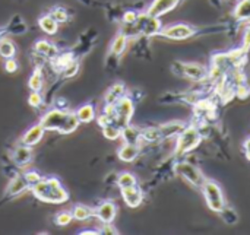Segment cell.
Wrapping results in <instances>:
<instances>
[{
	"mask_svg": "<svg viewBox=\"0 0 250 235\" xmlns=\"http://www.w3.org/2000/svg\"><path fill=\"white\" fill-rule=\"evenodd\" d=\"M176 171H177L180 176H183L188 181H190L192 184H195V186H198V187H201V186L205 184V183H204V176H202L193 165H190V164L180 162V164L176 165Z\"/></svg>",
	"mask_w": 250,
	"mask_h": 235,
	"instance_id": "cell-5",
	"label": "cell"
},
{
	"mask_svg": "<svg viewBox=\"0 0 250 235\" xmlns=\"http://www.w3.org/2000/svg\"><path fill=\"white\" fill-rule=\"evenodd\" d=\"M236 15H237V18H240V19H248V18H250V0H243V1L237 6Z\"/></svg>",
	"mask_w": 250,
	"mask_h": 235,
	"instance_id": "cell-31",
	"label": "cell"
},
{
	"mask_svg": "<svg viewBox=\"0 0 250 235\" xmlns=\"http://www.w3.org/2000/svg\"><path fill=\"white\" fill-rule=\"evenodd\" d=\"M177 3H179V0H154V3L149 6L146 13L154 18H158V16L167 13L168 10L174 9Z\"/></svg>",
	"mask_w": 250,
	"mask_h": 235,
	"instance_id": "cell-10",
	"label": "cell"
},
{
	"mask_svg": "<svg viewBox=\"0 0 250 235\" xmlns=\"http://www.w3.org/2000/svg\"><path fill=\"white\" fill-rule=\"evenodd\" d=\"M38 25H40V28H41L45 34H48V35H54V34L57 32V29H59V23L53 19V16H51L50 13L40 16Z\"/></svg>",
	"mask_w": 250,
	"mask_h": 235,
	"instance_id": "cell-19",
	"label": "cell"
},
{
	"mask_svg": "<svg viewBox=\"0 0 250 235\" xmlns=\"http://www.w3.org/2000/svg\"><path fill=\"white\" fill-rule=\"evenodd\" d=\"M199 142V133L196 129L190 127V129H186L179 142H177V148H176V154L177 155H182V154H186L188 151H190L192 148H195Z\"/></svg>",
	"mask_w": 250,
	"mask_h": 235,
	"instance_id": "cell-4",
	"label": "cell"
},
{
	"mask_svg": "<svg viewBox=\"0 0 250 235\" xmlns=\"http://www.w3.org/2000/svg\"><path fill=\"white\" fill-rule=\"evenodd\" d=\"M204 192L208 206L215 212H221V209L224 208V200L220 187L215 183H207L204 184Z\"/></svg>",
	"mask_w": 250,
	"mask_h": 235,
	"instance_id": "cell-3",
	"label": "cell"
},
{
	"mask_svg": "<svg viewBox=\"0 0 250 235\" xmlns=\"http://www.w3.org/2000/svg\"><path fill=\"white\" fill-rule=\"evenodd\" d=\"M122 137H123V140L126 143H132V145H136V146H139L141 140H144L142 132H139L138 129L129 126V124L122 129Z\"/></svg>",
	"mask_w": 250,
	"mask_h": 235,
	"instance_id": "cell-17",
	"label": "cell"
},
{
	"mask_svg": "<svg viewBox=\"0 0 250 235\" xmlns=\"http://www.w3.org/2000/svg\"><path fill=\"white\" fill-rule=\"evenodd\" d=\"M103 129V135L105 139L108 140H116L122 136V129L116 124V123H108L105 126L101 127Z\"/></svg>",
	"mask_w": 250,
	"mask_h": 235,
	"instance_id": "cell-26",
	"label": "cell"
},
{
	"mask_svg": "<svg viewBox=\"0 0 250 235\" xmlns=\"http://www.w3.org/2000/svg\"><path fill=\"white\" fill-rule=\"evenodd\" d=\"M23 176V178L26 180V183H28V186L31 187V186H34L35 183H38L42 177L40 176V173H37V171H28V173H25V174H22Z\"/></svg>",
	"mask_w": 250,
	"mask_h": 235,
	"instance_id": "cell-33",
	"label": "cell"
},
{
	"mask_svg": "<svg viewBox=\"0 0 250 235\" xmlns=\"http://www.w3.org/2000/svg\"><path fill=\"white\" fill-rule=\"evenodd\" d=\"M158 130V136H160V140L163 139H167V137H171V136H176L179 133L183 132V124L179 123V121H173V123H167V124H163L160 127H157Z\"/></svg>",
	"mask_w": 250,
	"mask_h": 235,
	"instance_id": "cell-15",
	"label": "cell"
},
{
	"mask_svg": "<svg viewBox=\"0 0 250 235\" xmlns=\"http://www.w3.org/2000/svg\"><path fill=\"white\" fill-rule=\"evenodd\" d=\"M78 72H79V60L78 59H73L63 70H62V76L63 78H66V79H69V78H73V76H76L78 75Z\"/></svg>",
	"mask_w": 250,
	"mask_h": 235,
	"instance_id": "cell-28",
	"label": "cell"
},
{
	"mask_svg": "<svg viewBox=\"0 0 250 235\" xmlns=\"http://www.w3.org/2000/svg\"><path fill=\"white\" fill-rule=\"evenodd\" d=\"M75 113L81 123H91L95 120V108L92 104H85V105L79 107Z\"/></svg>",
	"mask_w": 250,
	"mask_h": 235,
	"instance_id": "cell-22",
	"label": "cell"
},
{
	"mask_svg": "<svg viewBox=\"0 0 250 235\" xmlns=\"http://www.w3.org/2000/svg\"><path fill=\"white\" fill-rule=\"evenodd\" d=\"M117 214V206L113 202H103L97 209H95V216L104 222V224H113L114 218Z\"/></svg>",
	"mask_w": 250,
	"mask_h": 235,
	"instance_id": "cell-6",
	"label": "cell"
},
{
	"mask_svg": "<svg viewBox=\"0 0 250 235\" xmlns=\"http://www.w3.org/2000/svg\"><path fill=\"white\" fill-rule=\"evenodd\" d=\"M28 86L31 91H37L40 92L44 86V78H42V72H41V67H35L34 73L31 75L29 80H28Z\"/></svg>",
	"mask_w": 250,
	"mask_h": 235,
	"instance_id": "cell-24",
	"label": "cell"
},
{
	"mask_svg": "<svg viewBox=\"0 0 250 235\" xmlns=\"http://www.w3.org/2000/svg\"><path fill=\"white\" fill-rule=\"evenodd\" d=\"M126 45H127V37H126L123 32H120V34L114 38V41L111 42L110 54H113V56L119 57V56L126 50Z\"/></svg>",
	"mask_w": 250,
	"mask_h": 235,
	"instance_id": "cell-23",
	"label": "cell"
},
{
	"mask_svg": "<svg viewBox=\"0 0 250 235\" xmlns=\"http://www.w3.org/2000/svg\"><path fill=\"white\" fill-rule=\"evenodd\" d=\"M67 113L69 110H60V108H53L50 111H47L41 120H40V124L44 127V130L47 132H60L63 124H64V120L67 117Z\"/></svg>",
	"mask_w": 250,
	"mask_h": 235,
	"instance_id": "cell-2",
	"label": "cell"
},
{
	"mask_svg": "<svg viewBox=\"0 0 250 235\" xmlns=\"http://www.w3.org/2000/svg\"><path fill=\"white\" fill-rule=\"evenodd\" d=\"M72 216L76 221H86V219L95 216V209H92L86 205H76L72 209Z\"/></svg>",
	"mask_w": 250,
	"mask_h": 235,
	"instance_id": "cell-20",
	"label": "cell"
},
{
	"mask_svg": "<svg viewBox=\"0 0 250 235\" xmlns=\"http://www.w3.org/2000/svg\"><path fill=\"white\" fill-rule=\"evenodd\" d=\"M117 186L120 189H125V187H130V186H136V178L133 174L130 173H122L117 178Z\"/></svg>",
	"mask_w": 250,
	"mask_h": 235,
	"instance_id": "cell-29",
	"label": "cell"
},
{
	"mask_svg": "<svg viewBox=\"0 0 250 235\" xmlns=\"http://www.w3.org/2000/svg\"><path fill=\"white\" fill-rule=\"evenodd\" d=\"M192 34H193V31L188 25H174V26L166 28L161 32V35H164L167 38H173V39H185V38L190 37Z\"/></svg>",
	"mask_w": 250,
	"mask_h": 235,
	"instance_id": "cell-13",
	"label": "cell"
},
{
	"mask_svg": "<svg viewBox=\"0 0 250 235\" xmlns=\"http://www.w3.org/2000/svg\"><path fill=\"white\" fill-rule=\"evenodd\" d=\"M79 124H81V121H79L76 113L75 111H69L67 113V117L64 120V124H63V127H62V130L59 133H62V135H70V133H73L79 127Z\"/></svg>",
	"mask_w": 250,
	"mask_h": 235,
	"instance_id": "cell-21",
	"label": "cell"
},
{
	"mask_svg": "<svg viewBox=\"0 0 250 235\" xmlns=\"http://www.w3.org/2000/svg\"><path fill=\"white\" fill-rule=\"evenodd\" d=\"M50 15L53 16V19L57 22V23H64L69 20V13L64 7L62 6H54L51 10H50Z\"/></svg>",
	"mask_w": 250,
	"mask_h": 235,
	"instance_id": "cell-27",
	"label": "cell"
},
{
	"mask_svg": "<svg viewBox=\"0 0 250 235\" xmlns=\"http://www.w3.org/2000/svg\"><path fill=\"white\" fill-rule=\"evenodd\" d=\"M120 193H122V196H123V199L129 208H138L142 202V192L136 186L120 189Z\"/></svg>",
	"mask_w": 250,
	"mask_h": 235,
	"instance_id": "cell-11",
	"label": "cell"
},
{
	"mask_svg": "<svg viewBox=\"0 0 250 235\" xmlns=\"http://www.w3.org/2000/svg\"><path fill=\"white\" fill-rule=\"evenodd\" d=\"M138 13H135V12H126L125 13V16H123V22L125 23H133L136 19H138Z\"/></svg>",
	"mask_w": 250,
	"mask_h": 235,
	"instance_id": "cell-35",
	"label": "cell"
},
{
	"mask_svg": "<svg viewBox=\"0 0 250 235\" xmlns=\"http://www.w3.org/2000/svg\"><path fill=\"white\" fill-rule=\"evenodd\" d=\"M100 233H105V234H117L116 228L111 227V224H104V227L101 230H98Z\"/></svg>",
	"mask_w": 250,
	"mask_h": 235,
	"instance_id": "cell-36",
	"label": "cell"
},
{
	"mask_svg": "<svg viewBox=\"0 0 250 235\" xmlns=\"http://www.w3.org/2000/svg\"><path fill=\"white\" fill-rule=\"evenodd\" d=\"M125 91H126V88H125V85L123 83H114L107 92H105V95H104V101H105V105H113V104H116L122 97H125Z\"/></svg>",
	"mask_w": 250,
	"mask_h": 235,
	"instance_id": "cell-16",
	"label": "cell"
},
{
	"mask_svg": "<svg viewBox=\"0 0 250 235\" xmlns=\"http://www.w3.org/2000/svg\"><path fill=\"white\" fill-rule=\"evenodd\" d=\"M72 219H73L72 212H60V214L56 215L54 222H56V225H59V227H66V225H69V224L72 222Z\"/></svg>",
	"mask_w": 250,
	"mask_h": 235,
	"instance_id": "cell-30",
	"label": "cell"
},
{
	"mask_svg": "<svg viewBox=\"0 0 250 235\" xmlns=\"http://www.w3.org/2000/svg\"><path fill=\"white\" fill-rule=\"evenodd\" d=\"M138 154H139V146L132 145V143H126V142H125V145L119 149L117 157H119V159L123 161V162H132V161L138 157Z\"/></svg>",
	"mask_w": 250,
	"mask_h": 235,
	"instance_id": "cell-18",
	"label": "cell"
},
{
	"mask_svg": "<svg viewBox=\"0 0 250 235\" xmlns=\"http://www.w3.org/2000/svg\"><path fill=\"white\" fill-rule=\"evenodd\" d=\"M18 61L13 59V57H10V59H6V61H4V70L7 72V73H15L16 70H18Z\"/></svg>",
	"mask_w": 250,
	"mask_h": 235,
	"instance_id": "cell-34",
	"label": "cell"
},
{
	"mask_svg": "<svg viewBox=\"0 0 250 235\" xmlns=\"http://www.w3.org/2000/svg\"><path fill=\"white\" fill-rule=\"evenodd\" d=\"M26 189H29L26 180L23 178V176H15L12 178V181L9 183L7 189H6V193H4V197H15V196H19L21 193H23Z\"/></svg>",
	"mask_w": 250,
	"mask_h": 235,
	"instance_id": "cell-12",
	"label": "cell"
},
{
	"mask_svg": "<svg viewBox=\"0 0 250 235\" xmlns=\"http://www.w3.org/2000/svg\"><path fill=\"white\" fill-rule=\"evenodd\" d=\"M246 154H248V158L250 159V139L246 142Z\"/></svg>",
	"mask_w": 250,
	"mask_h": 235,
	"instance_id": "cell-38",
	"label": "cell"
},
{
	"mask_svg": "<svg viewBox=\"0 0 250 235\" xmlns=\"http://www.w3.org/2000/svg\"><path fill=\"white\" fill-rule=\"evenodd\" d=\"M42 101H44L42 99V95L40 92H37V91H32L29 94V97H28V104L31 107H34V108H40L42 105Z\"/></svg>",
	"mask_w": 250,
	"mask_h": 235,
	"instance_id": "cell-32",
	"label": "cell"
},
{
	"mask_svg": "<svg viewBox=\"0 0 250 235\" xmlns=\"http://www.w3.org/2000/svg\"><path fill=\"white\" fill-rule=\"evenodd\" d=\"M176 66L180 67V73L183 76L192 78V79H204L205 78V69L199 64H186V63H176Z\"/></svg>",
	"mask_w": 250,
	"mask_h": 235,
	"instance_id": "cell-14",
	"label": "cell"
},
{
	"mask_svg": "<svg viewBox=\"0 0 250 235\" xmlns=\"http://www.w3.org/2000/svg\"><path fill=\"white\" fill-rule=\"evenodd\" d=\"M12 159H13V164L19 168H23L26 167L31 159H32V151H31V146H26V145H19L13 154H12Z\"/></svg>",
	"mask_w": 250,
	"mask_h": 235,
	"instance_id": "cell-8",
	"label": "cell"
},
{
	"mask_svg": "<svg viewBox=\"0 0 250 235\" xmlns=\"http://www.w3.org/2000/svg\"><path fill=\"white\" fill-rule=\"evenodd\" d=\"M34 51L38 56L44 57L45 60H51V59H54L59 54L57 47L54 44H51L50 41H47V39H38L34 44Z\"/></svg>",
	"mask_w": 250,
	"mask_h": 235,
	"instance_id": "cell-9",
	"label": "cell"
},
{
	"mask_svg": "<svg viewBox=\"0 0 250 235\" xmlns=\"http://www.w3.org/2000/svg\"><path fill=\"white\" fill-rule=\"evenodd\" d=\"M29 189L38 200L45 203H64L69 200L67 190L62 186V183L56 177L41 178Z\"/></svg>",
	"mask_w": 250,
	"mask_h": 235,
	"instance_id": "cell-1",
	"label": "cell"
},
{
	"mask_svg": "<svg viewBox=\"0 0 250 235\" xmlns=\"http://www.w3.org/2000/svg\"><path fill=\"white\" fill-rule=\"evenodd\" d=\"M15 53H16L15 44L7 38H0V56L3 59H10L15 57Z\"/></svg>",
	"mask_w": 250,
	"mask_h": 235,
	"instance_id": "cell-25",
	"label": "cell"
},
{
	"mask_svg": "<svg viewBox=\"0 0 250 235\" xmlns=\"http://www.w3.org/2000/svg\"><path fill=\"white\" fill-rule=\"evenodd\" d=\"M44 133H45V130H44V127H42L40 123H38V124H34V126H31V127L26 130V133L22 136L21 143L32 148V146H35V145L40 143V140L42 139Z\"/></svg>",
	"mask_w": 250,
	"mask_h": 235,
	"instance_id": "cell-7",
	"label": "cell"
},
{
	"mask_svg": "<svg viewBox=\"0 0 250 235\" xmlns=\"http://www.w3.org/2000/svg\"><path fill=\"white\" fill-rule=\"evenodd\" d=\"M81 234H83V235H91V234H100V231H95V230H85V231H81Z\"/></svg>",
	"mask_w": 250,
	"mask_h": 235,
	"instance_id": "cell-37",
	"label": "cell"
}]
</instances>
